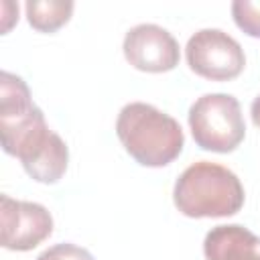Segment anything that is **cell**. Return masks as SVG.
Masks as SVG:
<instances>
[{
	"label": "cell",
	"mask_w": 260,
	"mask_h": 260,
	"mask_svg": "<svg viewBox=\"0 0 260 260\" xmlns=\"http://www.w3.org/2000/svg\"><path fill=\"white\" fill-rule=\"evenodd\" d=\"M0 134L4 152L16 156L30 179L53 185L65 175L69 162L65 140L49 130L26 83L10 71L0 73Z\"/></svg>",
	"instance_id": "cell-1"
},
{
	"label": "cell",
	"mask_w": 260,
	"mask_h": 260,
	"mask_svg": "<svg viewBox=\"0 0 260 260\" xmlns=\"http://www.w3.org/2000/svg\"><path fill=\"white\" fill-rule=\"evenodd\" d=\"M116 134L126 152L142 167H165L173 162L185 144L181 124L144 102L126 104L120 110Z\"/></svg>",
	"instance_id": "cell-2"
},
{
	"label": "cell",
	"mask_w": 260,
	"mask_h": 260,
	"mask_svg": "<svg viewBox=\"0 0 260 260\" xmlns=\"http://www.w3.org/2000/svg\"><path fill=\"white\" fill-rule=\"evenodd\" d=\"M173 201L187 217H228L242 209L244 187L228 167L199 160L179 175Z\"/></svg>",
	"instance_id": "cell-3"
},
{
	"label": "cell",
	"mask_w": 260,
	"mask_h": 260,
	"mask_svg": "<svg viewBox=\"0 0 260 260\" xmlns=\"http://www.w3.org/2000/svg\"><path fill=\"white\" fill-rule=\"evenodd\" d=\"M189 128L195 144L211 152H232L246 136L240 102L230 93L197 98L189 108Z\"/></svg>",
	"instance_id": "cell-4"
},
{
	"label": "cell",
	"mask_w": 260,
	"mask_h": 260,
	"mask_svg": "<svg viewBox=\"0 0 260 260\" xmlns=\"http://www.w3.org/2000/svg\"><path fill=\"white\" fill-rule=\"evenodd\" d=\"M185 57L191 71L211 81H230L238 77L246 65L240 43L219 28L197 30L187 41Z\"/></svg>",
	"instance_id": "cell-5"
},
{
	"label": "cell",
	"mask_w": 260,
	"mask_h": 260,
	"mask_svg": "<svg viewBox=\"0 0 260 260\" xmlns=\"http://www.w3.org/2000/svg\"><path fill=\"white\" fill-rule=\"evenodd\" d=\"M2 246L14 252H28L53 234V217L41 203L0 197Z\"/></svg>",
	"instance_id": "cell-6"
},
{
	"label": "cell",
	"mask_w": 260,
	"mask_h": 260,
	"mask_svg": "<svg viewBox=\"0 0 260 260\" xmlns=\"http://www.w3.org/2000/svg\"><path fill=\"white\" fill-rule=\"evenodd\" d=\"M124 57L126 61L148 73L171 71L179 65V43L177 39L158 24H136L124 37Z\"/></svg>",
	"instance_id": "cell-7"
},
{
	"label": "cell",
	"mask_w": 260,
	"mask_h": 260,
	"mask_svg": "<svg viewBox=\"0 0 260 260\" xmlns=\"http://www.w3.org/2000/svg\"><path fill=\"white\" fill-rule=\"evenodd\" d=\"M207 260H260V238L240 223L215 225L203 240Z\"/></svg>",
	"instance_id": "cell-8"
},
{
	"label": "cell",
	"mask_w": 260,
	"mask_h": 260,
	"mask_svg": "<svg viewBox=\"0 0 260 260\" xmlns=\"http://www.w3.org/2000/svg\"><path fill=\"white\" fill-rule=\"evenodd\" d=\"M28 24L41 32H55L61 28L73 12V2L69 0H28L24 4Z\"/></svg>",
	"instance_id": "cell-9"
},
{
	"label": "cell",
	"mask_w": 260,
	"mask_h": 260,
	"mask_svg": "<svg viewBox=\"0 0 260 260\" xmlns=\"http://www.w3.org/2000/svg\"><path fill=\"white\" fill-rule=\"evenodd\" d=\"M234 22L250 37L260 39V0H236L232 2Z\"/></svg>",
	"instance_id": "cell-10"
},
{
	"label": "cell",
	"mask_w": 260,
	"mask_h": 260,
	"mask_svg": "<svg viewBox=\"0 0 260 260\" xmlns=\"http://www.w3.org/2000/svg\"><path fill=\"white\" fill-rule=\"evenodd\" d=\"M37 260H93V256L81 246L63 242V244H55L47 248Z\"/></svg>",
	"instance_id": "cell-11"
},
{
	"label": "cell",
	"mask_w": 260,
	"mask_h": 260,
	"mask_svg": "<svg viewBox=\"0 0 260 260\" xmlns=\"http://www.w3.org/2000/svg\"><path fill=\"white\" fill-rule=\"evenodd\" d=\"M250 114H252V122H254V126L260 130V95L254 98V102H252V106H250Z\"/></svg>",
	"instance_id": "cell-12"
}]
</instances>
